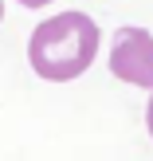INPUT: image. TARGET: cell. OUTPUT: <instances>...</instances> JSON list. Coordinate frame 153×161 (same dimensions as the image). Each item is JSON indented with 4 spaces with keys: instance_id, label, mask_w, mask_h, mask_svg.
Segmentation results:
<instances>
[{
    "instance_id": "1",
    "label": "cell",
    "mask_w": 153,
    "mask_h": 161,
    "mask_svg": "<svg viewBox=\"0 0 153 161\" xmlns=\"http://www.w3.org/2000/svg\"><path fill=\"white\" fill-rule=\"evenodd\" d=\"M98 51V24L86 12H59L43 20L28 39V59L36 75L51 83H71L94 63Z\"/></svg>"
},
{
    "instance_id": "2",
    "label": "cell",
    "mask_w": 153,
    "mask_h": 161,
    "mask_svg": "<svg viewBox=\"0 0 153 161\" xmlns=\"http://www.w3.org/2000/svg\"><path fill=\"white\" fill-rule=\"evenodd\" d=\"M110 71H114L122 83L134 86H153V36L145 28H126L114 31V43H110Z\"/></svg>"
},
{
    "instance_id": "3",
    "label": "cell",
    "mask_w": 153,
    "mask_h": 161,
    "mask_svg": "<svg viewBox=\"0 0 153 161\" xmlns=\"http://www.w3.org/2000/svg\"><path fill=\"white\" fill-rule=\"evenodd\" d=\"M24 8H43V4H51V0H20Z\"/></svg>"
},
{
    "instance_id": "4",
    "label": "cell",
    "mask_w": 153,
    "mask_h": 161,
    "mask_svg": "<svg viewBox=\"0 0 153 161\" xmlns=\"http://www.w3.org/2000/svg\"><path fill=\"white\" fill-rule=\"evenodd\" d=\"M145 114H149V134H153V98H149V110H145Z\"/></svg>"
},
{
    "instance_id": "5",
    "label": "cell",
    "mask_w": 153,
    "mask_h": 161,
    "mask_svg": "<svg viewBox=\"0 0 153 161\" xmlns=\"http://www.w3.org/2000/svg\"><path fill=\"white\" fill-rule=\"evenodd\" d=\"M0 20H4V0H0Z\"/></svg>"
}]
</instances>
